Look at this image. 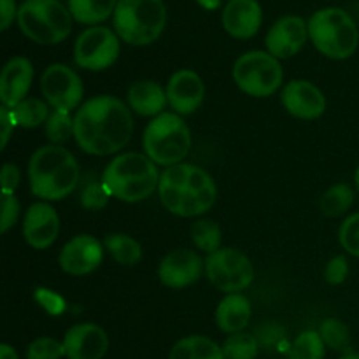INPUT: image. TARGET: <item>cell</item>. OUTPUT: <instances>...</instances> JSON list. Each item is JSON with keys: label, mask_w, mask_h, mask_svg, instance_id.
Listing matches in <instances>:
<instances>
[{"label": "cell", "mask_w": 359, "mask_h": 359, "mask_svg": "<svg viewBox=\"0 0 359 359\" xmlns=\"http://www.w3.org/2000/svg\"><path fill=\"white\" fill-rule=\"evenodd\" d=\"M132 133V112L119 98L111 95L90 98L74 116V139L84 153L95 156L121 151Z\"/></svg>", "instance_id": "1"}, {"label": "cell", "mask_w": 359, "mask_h": 359, "mask_svg": "<svg viewBox=\"0 0 359 359\" xmlns=\"http://www.w3.org/2000/svg\"><path fill=\"white\" fill-rule=\"evenodd\" d=\"M158 191L165 209L181 217H195L207 212L217 195L209 172L191 163L168 167L161 174Z\"/></svg>", "instance_id": "2"}, {"label": "cell", "mask_w": 359, "mask_h": 359, "mask_svg": "<svg viewBox=\"0 0 359 359\" xmlns=\"http://www.w3.org/2000/svg\"><path fill=\"white\" fill-rule=\"evenodd\" d=\"M30 189L42 200H62L79 182V165L74 154L62 146H42L28 163Z\"/></svg>", "instance_id": "3"}, {"label": "cell", "mask_w": 359, "mask_h": 359, "mask_svg": "<svg viewBox=\"0 0 359 359\" xmlns=\"http://www.w3.org/2000/svg\"><path fill=\"white\" fill-rule=\"evenodd\" d=\"M149 156L140 153H125L116 156L102 175L107 193L123 202H140L153 195L160 184L158 168Z\"/></svg>", "instance_id": "4"}, {"label": "cell", "mask_w": 359, "mask_h": 359, "mask_svg": "<svg viewBox=\"0 0 359 359\" xmlns=\"http://www.w3.org/2000/svg\"><path fill=\"white\" fill-rule=\"evenodd\" d=\"M309 37L319 53L346 60L358 49L359 32L353 18L340 7L316 11L309 20Z\"/></svg>", "instance_id": "5"}, {"label": "cell", "mask_w": 359, "mask_h": 359, "mask_svg": "<svg viewBox=\"0 0 359 359\" xmlns=\"http://www.w3.org/2000/svg\"><path fill=\"white\" fill-rule=\"evenodd\" d=\"M112 21L123 41L132 46H147L163 32L167 7L163 0H118Z\"/></svg>", "instance_id": "6"}, {"label": "cell", "mask_w": 359, "mask_h": 359, "mask_svg": "<svg viewBox=\"0 0 359 359\" xmlns=\"http://www.w3.org/2000/svg\"><path fill=\"white\" fill-rule=\"evenodd\" d=\"M16 20L21 32L37 44H58L72 32V14L60 0H23Z\"/></svg>", "instance_id": "7"}, {"label": "cell", "mask_w": 359, "mask_h": 359, "mask_svg": "<svg viewBox=\"0 0 359 359\" xmlns=\"http://www.w3.org/2000/svg\"><path fill=\"white\" fill-rule=\"evenodd\" d=\"M191 147V133L175 112L156 116L144 130V151L156 165H179Z\"/></svg>", "instance_id": "8"}, {"label": "cell", "mask_w": 359, "mask_h": 359, "mask_svg": "<svg viewBox=\"0 0 359 359\" xmlns=\"http://www.w3.org/2000/svg\"><path fill=\"white\" fill-rule=\"evenodd\" d=\"M283 67L266 51H249L233 65V79L244 93L251 97H270L283 84Z\"/></svg>", "instance_id": "9"}, {"label": "cell", "mask_w": 359, "mask_h": 359, "mask_svg": "<svg viewBox=\"0 0 359 359\" xmlns=\"http://www.w3.org/2000/svg\"><path fill=\"white\" fill-rule=\"evenodd\" d=\"M205 269L210 283L224 293H241L255 280L251 259L233 248H221L209 255Z\"/></svg>", "instance_id": "10"}, {"label": "cell", "mask_w": 359, "mask_h": 359, "mask_svg": "<svg viewBox=\"0 0 359 359\" xmlns=\"http://www.w3.org/2000/svg\"><path fill=\"white\" fill-rule=\"evenodd\" d=\"M119 55L118 35L107 27H91L77 37L74 60L81 69L105 70Z\"/></svg>", "instance_id": "11"}, {"label": "cell", "mask_w": 359, "mask_h": 359, "mask_svg": "<svg viewBox=\"0 0 359 359\" xmlns=\"http://www.w3.org/2000/svg\"><path fill=\"white\" fill-rule=\"evenodd\" d=\"M41 91L55 111L69 112L83 100V81L70 67L53 63L41 77Z\"/></svg>", "instance_id": "12"}, {"label": "cell", "mask_w": 359, "mask_h": 359, "mask_svg": "<svg viewBox=\"0 0 359 359\" xmlns=\"http://www.w3.org/2000/svg\"><path fill=\"white\" fill-rule=\"evenodd\" d=\"M309 37V25L300 16H283L272 25L265 39V46L272 56L291 58L297 55Z\"/></svg>", "instance_id": "13"}, {"label": "cell", "mask_w": 359, "mask_h": 359, "mask_svg": "<svg viewBox=\"0 0 359 359\" xmlns=\"http://www.w3.org/2000/svg\"><path fill=\"white\" fill-rule=\"evenodd\" d=\"M104 258L102 244L91 235H77L67 242L60 251L58 262L65 273L70 276H86L91 273Z\"/></svg>", "instance_id": "14"}, {"label": "cell", "mask_w": 359, "mask_h": 359, "mask_svg": "<svg viewBox=\"0 0 359 359\" xmlns=\"http://www.w3.org/2000/svg\"><path fill=\"white\" fill-rule=\"evenodd\" d=\"M284 109L298 119H316L326 109V98L316 84L298 79L286 84L280 95Z\"/></svg>", "instance_id": "15"}, {"label": "cell", "mask_w": 359, "mask_h": 359, "mask_svg": "<svg viewBox=\"0 0 359 359\" xmlns=\"http://www.w3.org/2000/svg\"><path fill=\"white\" fill-rule=\"evenodd\" d=\"M202 259L195 251L189 249H177L172 251L161 259L158 276L160 280L167 287L172 290H181V287L189 286L196 283L202 276Z\"/></svg>", "instance_id": "16"}, {"label": "cell", "mask_w": 359, "mask_h": 359, "mask_svg": "<svg viewBox=\"0 0 359 359\" xmlns=\"http://www.w3.org/2000/svg\"><path fill=\"white\" fill-rule=\"evenodd\" d=\"M63 347L69 359H102L109 349V337L98 325L84 323L65 333Z\"/></svg>", "instance_id": "17"}, {"label": "cell", "mask_w": 359, "mask_h": 359, "mask_svg": "<svg viewBox=\"0 0 359 359\" xmlns=\"http://www.w3.org/2000/svg\"><path fill=\"white\" fill-rule=\"evenodd\" d=\"M205 88L196 72L188 69L177 70L167 84L168 105L177 114H191L202 105Z\"/></svg>", "instance_id": "18"}, {"label": "cell", "mask_w": 359, "mask_h": 359, "mask_svg": "<svg viewBox=\"0 0 359 359\" xmlns=\"http://www.w3.org/2000/svg\"><path fill=\"white\" fill-rule=\"evenodd\" d=\"M60 231V219L49 203H34L23 221V237L34 249H48L56 241Z\"/></svg>", "instance_id": "19"}, {"label": "cell", "mask_w": 359, "mask_h": 359, "mask_svg": "<svg viewBox=\"0 0 359 359\" xmlns=\"http://www.w3.org/2000/svg\"><path fill=\"white\" fill-rule=\"evenodd\" d=\"M34 79V67L25 56H14L4 65L0 76V100L7 109H14L27 98Z\"/></svg>", "instance_id": "20"}, {"label": "cell", "mask_w": 359, "mask_h": 359, "mask_svg": "<svg viewBox=\"0 0 359 359\" xmlns=\"http://www.w3.org/2000/svg\"><path fill=\"white\" fill-rule=\"evenodd\" d=\"M221 20L231 37L251 39L262 27V7L258 0H228Z\"/></svg>", "instance_id": "21"}, {"label": "cell", "mask_w": 359, "mask_h": 359, "mask_svg": "<svg viewBox=\"0 0 359 359\" xmlns=\"http://www.w3.org/2000/svg\"><path fill=\"white\" fill-rule=\"evenodd\" d=\"M252 316L251 302L241 293H230L219 302L216 311V323L221 332L241 333L249 325Z\"/></svg>", "instance_id": "22"}, {"label": "cell", "mask_w": 359, "mask_h": 359, "mask_svg": "<svg viewBox=\"0 0 359 359\" xmlns=\"http://www.w3.org/2000/svg\"><path fill=\"white\" fill-rule=\"evenodd\" d=\"M167 91L153 81H137L128 90V104L139 116H160L167 105Z\"/></svg>", "instance_id": "23"}, {"label": "cell", "mask_w": 359, "mask_h": 359, "mask_svg": "<svg viewBox=\"0 0 359 359\" xmlns=\"http://www.w3.org/2000/svg\"><path fill=\"white\" fill-rule=\"evenodd\" d=\"M168 359H224L223 347L202 335L181 339L172 347Z\"/></svg>", "instance_id": "24"}, {"label": "cell", "mask_w": 359, "mask_h": 359, "mask_svg": "<svg viewBox=\"0 0 359 359\" xmlns=\"http://www.w3.org/2000/svg\"><path fill=\"white\" fill-rule=\"evenodd\" d=\"M118 0H69L72 18L84 25H97L105 21L116 11Z\"/></svg>", "instance_id": "25"}, {"label": "cell", "mask_w": 359, "mask_h": 359, "mask_svg": "<svg viewBox=\"0 0 359 359\" xmlns=\"http://www.w3.org/2000/svg\"><path fill=\"white\" fill-rule=\"evenodd\" d=\"M105 249L119 265L132 266L142 258V248L133 237L125 233H111L104 241Z\"/></svg>", "instance_id": "26"}, {"label": "cell", "mask_w": 359, "mask_h": 359, "mask_svg": "<svg viewBox=\"0 0 359 359\" xmlns=\"http://www.w3.org/2000/svg\"><path fill=\"white\" fill-rule=\"evenodd\" d=\"M354 191L349 184H335L323 195L321 210L328 217H339L351 209Z\"/></svg>", "instance_id": "27"}, {"label": "cell", "mask_w": 359, "mask_h": 359, "mask_svg": "<svg viewBox=\"0 0 359 359\" xmlns=\"http://www.w3.org/2000/svg\"><path fill=\"white\" fill-rule=\"evenodd\" d=\"M11 111H13L18 125L23 126V128H35V126L48 121L49 118L48 105L41 98H25Z\"/></svg>", "instance_id": "28"}, {"label": "cell", "mask_w": 359, "mask_h": 359, "mask_svg": "<svg viewBox=\"0 0 359 359\" xmlns=\"http://www.w3.org/2000/svg\"><path fill=\"white\" fill-rule=\"evenodd\" d=\"M191 238L200 251L212 255L221 249L223 233H221V228L217 223L209 219H200L191 226Z\"/></svg>", "instance_id": "29"}, {"label": "cell", "mask_w": 359, "mask_h": 359, "mask_svg": "<svg viewBox=\"0 0 359 359\" xmlns=\"http://www.w3.org/2000/svg\"><path fill=\"white\" fill-rule=\"evenodd\" d=\"M224 359H255L258 356V340L251 333H233L224 340L223 346Z\"/></svg>", "instance_id": "30"}, {"label": "cell", "mask_w": 359, "mask_h": 359, "mask_svg": "<svg viewBox=\"0 0 359 359\" xmlns=\"http://www.w3.org/2000/svg\"><path fill=\"white\" fill-rule=\"evenodd\" d=\"M323 342L326 347L339 353H349L351 347V330L339 319H326L319 328Z\"/></svg>", "instance_id": "31"}, {"label": "cell", "mask_w": 359, "mask_h": 359, "mask_svg": "<svg viewBox=\"0 0 359 359\" xmlns=\"http://www.w3.org/2000/svg\"><path fill=\"white\" fill-rule=\"evenodd\" d=\"M325 342L319 332H304L291 347V359H325Z\"/></svg>", "instance_id": "32"}, {"label": "cell", "mask_w": 359, "mask_h": 359, "mask_svg": "<svg viewBox=\"0 0 359 359\" xmlns=\"http://www.w3.org/2000/svg\"><path fill=\"white\" fill-rule=\"evenodd\" d=\"M46 135L53 146L67 142L70 135H74V119H70L69 112L53 111L46 121Z\"/></svg>", "instance_id": "33"}, {"label": "cell", "mask_w": 359, "mask_h": 359, "mask_svg": "<svg viewBox=\"0 0 359 359\" xmlns=\"http://www.w3.org/2000/svg\"><path fill=\"white\" fill-rule=\"evenodd\" d=\"M65 356L63 342L51 337H41L34 340L27 349V359H62Z\"/></svg>", "instance_id": "34"}, {"label": "cell", "mask_w": 359, "mask_h": 359, "mask_svg": "<svg viewBox=\"0 0 359 359\" xmlns=\"http://www.w3.org/2000/svg\"><path fill=\"white\" fill-rule=\"evenodd\" d=\"M339 238L342 248L349 255L359 258V212L353 214L344 221L339 231Z\"/></svg>", "instance_id": "35"}, {"label": "cell", "mask_w": 359, "mask_h": 359, "mask_svg": "<svg viewBox=\"0 0 359 359\" xmlns=\"http://www.w3.org/2000/svg\"><path fill=\"white\" fill-rule=\"evenodd\" d=\"M109 196L111 195H109L107 189L104 188L102 182L91 181L88 182L86 188H84L83 193H81V203H83L84 209L100 210L107 205Z\"/></svg>", "instance_id": "36"}, {"label": "cell", "mask_w": 359, "mask_h": 359, "mask_svg": "<svg viewBox=\"0 0 359 359\" xmlns=\"http://www.w3.org/2000/svg\"><path fill=\"white\" fill-rule=\"evenodd\" d=\"M35 302L51 316L63 314L67 309L65 300H63L60 294H56L55 291L46 290V287H39V290L35 291Z\"/></svg>", "instance_id": "37"}, {"label": "cell", "mask_w": 359, "mask_h": 359, "mask_svg": "<svg viewBox=\"0 0 359 359\" xmlns=\"http://www.w3.org/2000/svg\"><path fill=\"white\" fill-rule=\"evenodd\" d=\"M2 223H0V231L2 233H7L11 226L18 221V216H20V202L14 196V193L2 191Z\"/></svg>", "instance_id": "38"}, {"label": "cell", "mask_w": 359, "mask_h": 359, "mask_svg": "<svg viewBox=\"0 0 359 359\" xmlns=\"http://www.w3.org/2000/svg\"><path fill=\"white\" fill-rule=\"evenodd\" d=\"M347 276H349V263H347L346 256H337V258L330 259L325 270V279L330 284H333V286L342 284L347 279Z\"/></svg>", "instance_id": "39"}, {"label": "cell", "mask_w": 359, "mask_h": 359, "mask_svg": "<svg viewBox=\"0 0 359 359\" xmlns=\"http://www.w3.org/2000/svg\"><path fill=\"white\" fill-rule=\"evenodd\" d=\"M16 118H14L13 111L7 107H0V133H2V140H0V147L2 149H6L7 142H9L11 139V132L14 130V126H16Z\"/></svg>", "instance_id": "40"}, {"label": "cell", "mask_w": 359, "mask_h": 359, "mask_svg": "<svg viewBox=\"0 0 359 359\" xmlns=\"http://www.w3.org/2000/svg\"><path fill=\"white\" fill-rule=\"evenodd\" d=\"M18 184H20V170L16 165L6 163L2 168V191L14 193Z\"/></svg>", "instance_id": "41"}, {"label": "cell", "mask_w": 359, "mask_h": 359, "mask_svg": "<svg viewBox=\"0 0 359 359\" xmlns=\"http://www.w3.org/2000/svg\"><path fill=\"white\" fill-rule=\"evenodd\" d=\"M0 28L2 30H7L11 27V23L14 21V16H18V9H16V2L14 0H0Z\"/></svg>", "instance_id": "42"}, {"label": "cell", "mask_w": 359, "mask_h": 359, "mask_svg": "<svg viewBox=\"0 0 359 359\" xmlns=\"http://www.w3.org/2000/svg\"><path fill=\"white\" fill-rule=\"evenodd\" d=\"M0 359H20L18 353L9 346V344H2L0 346Z\"/></svg>", "instance_id": "43"}, {"label": "cell", "mask_w": 359, "mask_h": 359, "mask_svg": "<svg viewBox=\"0 0 359 359\" xmlns=\"http://www.w3.org/2000/svg\"><path fill=\"white\" fill-rule=\"evenodd\" d=\"M200 6L207 11H214L221 6V0H198Z\"/></svg>", "instance_id": "44"}, {"label": "cell", "mask_w": 359, "mask_h": 359, "mask_svg": "<svg viewBox=\"0 0 359 359\" xmlns=\"http://www.w3.org/2000/svg\"><path fill=\"white\" fill-rule=\"evenodd\" d=\"M340 359H359L358 353H346Z\"/></svg>", "instance_id": "45"}, {"label": "cell", "mask_w": 359, "mask_h": 359, "mask_svg": "<svg viewBox=\"0 0 359 359\" xmlns=\"http://www.w3.org/2000/svg\"><path fill=\"white\" fill-rule=\"evenodd\" d=\"M354 181H356V188H358V191H359V167H358V170H356V175H354Z\"/></svg>", "instance_id": "46"}]
</instances>
